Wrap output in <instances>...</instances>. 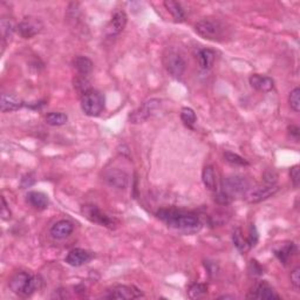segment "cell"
I'll use <instances>...</instances> for the list:
<instances>
[{
	"label": "cell",
	"mask_w": 300,
	"mask_h": 300,
	"mask_svg": "<svg viewBox=\"0 0 300 300\" xmlns=\"http://www.w3.org/2000/svg\"><path fill=\"white\" fill-rule=\"evenodd\" d=\"M156 216L172 230L184 234L197 233L202 227L200 218L196 215L179 209H159Z\"/></svg>",
	"instance_id": "cell-1"
},
{
	"label": "cell",
	"mask_w": 300,
	"mask_h": 300,
	"mask_svg": "<svg viewBox=\"0 0 300 300\" xmlns=\"http://www.w3.org/2000/svg\"><path fill=\"white\" fill-rule=\"evenodd\" d=\"M40 278L38 276L29 275L27 272H18L9 280V289L15 295L24 297H31L40 288Z\"/></svg>",
	"instance_id": "cell-2"
},
{
	"label": "cell",
	"mask_w": 300,
	"mask_h": 300,
	"mask_svg": "<svg viewBox=\"0 0 300 300\" xmlns=\"http://www.w3.org/2000/svg\"><path fill=\"white\" fill-rule=\"evenodd\" d=\"M81 109L86 115L90 117L99 116L104 109V97L99 90H87L81 96Z\"/></svg>",
	"instance_id": "cell-3"
},
{
	"label": "cell",
	"mask_w": 300,
	"mask_h": 300,
	"mask_svg": "<svg viewBox=\"0 0 300 300\" xmlns=\"http://www.w3.org/2000/svg\"><path fill=\"white\" fill-rule=\"evenodd\" d=\"M195 32L201 38L211 41H220L224 37L225 28L218 20L214 19H202L195 25Z\"/></svg>",
	"instance_id": "cell-4"
},
{
	"label": "cell",
	"mask_w": 300,
	"mask_h": 300,
	"mask_svg": "<svg viewBox=\"0 0 300 300\" xmlns=\"http://www.w3.org/2000/svg\"><path fill=\"white\" fill-rule=\"evenodd\" d=\"M222 188L227 196L233 198L243 197L250 190V182L249 179L240 175H231L223 179Z\"/></svg>",
	"instance_id": "cell-5"
},
{
	"label": "cell",
	"mask_w": 300,
	"mask_h": 300,
	"mask_svg": "<svg viewBox=\"0 0 300 300\" xmlns=\"http://www.w3.org/2000/svg\"><path fill=\"white\" fill-rule=\"evenodd\" d=\"M163 65H164L168 73L171 76L176 77V79L182 77V75L184 74L185 66H187L183 57L177 51L174 50V48H169L163 54Z\"/></svg>",
	"instance_id": "cell-6"
},
{
	"label": "cell",
	"mask_w": 300,
	"mask_h": 300,
	"mask_svg": "<svg viewBox=\"0 0 300 300\" xmlns=\"http://www.w3.org/2000/svg\"><path fill=\"white\" fill-rule=\"evenodd\" d=\"M161 107V100L158 99H150L146 102H143L141 107H139L138 109L134 110V112L129 115L130 123L134 125H139L147 121L149 117H151L154 114L157 112V109Z\"/></svg>",
	"instance_id": "cell-7"
},
{
	"label": "cell",
	"mask_w": 300,
	"mask_h": 300,
	"mask_svg": "<svg viewBox=\"0 0 300 300\" xmlns=\"http://www.w3.org/2000/svg\"><path fill=\"white\" fill-rule=\"evenodd\" d=\"M81 213H82L83 217H86L87 220L92 222V223L99 224L101 226L108 227V229H114V227H115V222H114L113 218H110L109 216H107L106 214L102 213L96 205H83L82 209H81Z\"/></svg>",
	"instance_id": "cell-8"
},
{
	"label": "cell",
	"mask_w": 300,
	"mask_h": 300,
	"mask_svg": "<svg viewBox=\"0 0 300 300\" xmlns=\"http://www.w3.org/2000/svg\"><path fill=\"white\" fill-rule=\"evenodd\" d=\"M42 27V22L40 19L34 17H25L19 22L17 26V31L19 35L24 39H31L40 33Z\"/></svg>",
	"instance_id": "cell-9"
},
{
	"label": "cell",
	"mask_w": 300,
	"mask_h": 300,
	"mask_svg": "<svg viewBox=\"0 0 300 300\" xmlns=\"http://www.w3.org/2000/svg\"><path fill=\"white\" fill-rule=\"evenodd\" d=\"M143 297L142 291L135 286L116 285L107 291L104 298L107 299H138Z\"/></svg>",
	"instance_id": "cell-10"
},
{
	"label": "cell",
	"mask_w": 300,
	"mask_h": 300,
	"mask_svg": "<svg viewBox=\"0 0 300 300\" xmlns=\"http://www.w3.org/2000/svg\"><path fill=\"white\" fill-rule=\"evenodd\" d=\"M128 18L125 11L122 9H115L110 19L108 26H107V32L109 35H116L120 34L125 29Z\"/></svg>",
	"instance_id": "cell-11"
},
{
	"label": "cell",
	"mask_w": 300,
	"mask_h": 300,
	"mask_svg": "<svg viewBox=\"0 0 300 300\" xmlns=\"http://www.w3.org/2000/svg\"><path fill=\"white\" fill-rule=\"evenodd\" d=\"M93 254L88 252L87 250L83 249H73L71 250L66 256V263L68 265L79 267L82 265H86L92 260Z\"/></svg>",
	"instance_id": "cell-12"
},
{
	"label": "cell",
	"mask_w": 300,
	"mask_h": 300,
	"mask_svg": "<svg viewBox=\"0 0 300 300\" xmlns=\"http://www.w3.org/2000/svg\"><path fill=\"white\" fill-rule=\"evenodd\" d=\"M106 182L110 187H114L116 189H126L128 185L129 177L123 170H119V169H110L106 172Z\"/></svg>",
	"instance_id": "cell-13"
},
{
	"label": "cell",
	"mask_w": 300,
	"mask_h": 300,
	"mask_svg": "<svg viewBox=\"0 0 300 300\" xmlns=\"http://www.w3.org/2000/svg\"><path fill=\"white\" fill-rule=\"evenodd\" d=\"M74 230V225L67 220H61L51 227V234L55 239H66L70 237Z\"/></svg>",
	"instance_id": "cell-14"
},
{
	"label": "cell",
	"mask_w": 300,
	"mask_h": 300,
	"mask_svg": "<svg viewBox=\"0 0 300 300\" xmlns=\"http://www.w3.org/2000/svg\"><path fill=\"white\" fill-rule=\"evenodd\" d=\"M250 84L254 89L259 90V92L267 93L270 90L273 89L275 87V81H273L270 76L262 74H252L250 76Z\"/></svg>",
	"instance_id": "cell-15"
},
{
	"label": "cell",
	"mask_w": 300,
	"mask_h": 300,
	"mask_svg": "<svg viewBox=\"0 0 300 300\" xmlns=\"http://www.w3.org/2000/svg\"><path fill=\"white\" fill-rule=\"evenodd\" d=\"M249 298L252 299H280L278 293H277L271 285L267 282H260L256 286L252 295L249 296Z\"/></svg>",
	"instance_id": "cell-16"
},
{
	"label": "cell",
	"mask_w": 300,
	"mask_h": 300,
	"mask_svg": "<svg viewBox=\"0 0 300 300\" xmlns=\"http://www.w3.org/2000/svg\"><path fill=\"white\" fill-rule=\"evenodd\" d=\"M279 190L278 187L276 185H266V187L254 189L253 191H251L247 196V201L250 203H259V202L265 201L267 198H270Z\"/></svg>",
	"instance_id": "cell-17"
},
{
	"label": "cell",
	"mask_w": 300,
	"mask_h": 300,
	"mask_svg": "<svg viewBox=\"0 0 300 300\" xmlns=\"http://www.w3.org/2000/svg\"><path fill=\"white\" fill-rule=\"evenodd\" d=\"M24 106V102L19 99L18 96L13 95V94H2L1 100H0V109L2 113L15 112V110L20 109Z\"/></svg>",
	"instance_id": "cell-18"
},
{
	"label": "cell",
	"mask_w": 300,
	"mask_h": 300,
	"mask_svg": "<svg viewBox=\"0 0 300 300\" xmlns=\"http://www.w3.org/2000/svg\"><path fill=\"white\" fill-rule=\"evenodd\" d=\"M27 202L37 210H45L50 204L47 195L40 191H29L27 194Z\"/></svg>",
	"instance_id": "cell-19"
},
{
	"label": "cell",
	"mask_w": 300,
	"mask_h": 300,
	"mask_svg": "<svg viewBox=\"0 0 300 300\" xmlns=\"http://www.w3.org/2000/svg\"><path fill=\"white\" fill-rule=\"evenodd\" d=\"M202 181H203L204 187L210 191H217V178L216 172H215L214 167L207 165L202 172Z\"/></svg>",
	"instance_id": "cell-20"
},
{
	"label": "cell",
	"mask_w": 300,
	"mask_h": 300,
	"mask_svg": "<svg viewBox=\"0 0 300 300\" xmlns=\"http://www.w3.org/2000/svg\"><path fill=\"white\" fill-rule=\"evenodd\" d=\"M73 66L81 76H87L92 73L93 63L87 57H76L73 60Z\"/></svg>",
	"instance_id": "cell-21"
},
{
	"label": "cell",
	"mask_w": 300,
	"mask_h": 300,
	"mask_svg": "<svg viewBox=\"0 0 300 300\" xmlns=\"http://www.w3.org/2000/svg\"><path fill=\"white\" fill-rule=\"evenodd\" d=\"M197 58H198V63H200V66L203 68V70H209V68L213 67L215 59H216V53H215L213 50L203 48V50L198 52Z\"/></svg>",
	"instance_id": "cell-22"
},
{
	"label": "cell",
	"mask_w": 300,
	"mask_h": 300,
	"mask_svg": "<svg viewBox=\"0 0 300 300\" xmlns=\"http://www.w3.org/2000/svg\"><path fill=\"white\" fill-rule=\"evenodd\" d=\"M0 29H1L2 52H4L6 41L11 40L12 37H13V33H14L15 27H14V25H13V22L9 20V19L2 18L1 21H0Z\"/></svg>",
	"instance_id": "cell-23"
},
{
	"label": "cell",
	"mask_w": 300,
	"mask_h": 300,
	"mask_svg": "<svg viewBox=\"0 0 300 300\" xmlns=\"http://www.w3.org/2000/svg\"><path fill=\"white\" fill-rule=\"evenodd\" d=\"M164 7L168 9V12L171 13L176 21H183L185 19V11L179 2L174 1V0H167L164 1Z\"/></svg>",
	"instance_id": "cell-24"
},
{
	"label": "cell",
	"mask_w": 300,
	"mask_h": 300,
	"mask_svg": "<svg viewBox=\"0 0 300 300\" xmlns=\"http://www.w3.org/2000/svg\"><path fill=\"white\" fill-rule=\"evenodd\" d=\"M45 120H46L47 125H50L52 127H60L66 125L68 121V116L64 113L52 112L47 114L46 117H45Z\"/></svg>",
	"instance_id": "cell-25"
},
{
	"label": "cell",
	"mask_w": 300,
	"mask_h": 300,
	"mask_svg": "<svg viewBox=\"0 0 300 300\" xmlns=\"http://www.w3.org/2000/svg\"><path fill=\"white\" fill-rule=\"evenodd\" d=\"M293 252H296V246H295V244H293V243L285 244V245H283L282 247H280V249L275 251L276 256L278 257L279 260L283 264L288 263V260L291 258Z\"/></svg>",
	"instance_id": "cell-26"
},
{
	"label": "cell",
	"mask_w": 300,
	"mask_h": 300,
	"mask_svg": "<svg viewBox=\"0 0 300 300\" xmlns=\"http://www.w3.org/2000/svg\"><path fill=\"white\" fill-rule=\"evenodd\" d=\"M232 242L234 244V246L237 247V250L240 251L242 253L246 252V251L250 249L249 244H247L246 238H244L243 232H242V230H240V229H236L233 231Z\"/></svg>",
	"instance_id": "cell-27"
},
{
	"label": "cell",
	"mask_w": 300,
	"mask_h": 300,
	"mask_svg": "<svg viewBox=\"0 0 300 300\" xmlns=\"http://www.w3.org/2000/svg\"><path fill=\"white\" fill-rule=\"evenodd\" d=\"M181 120L188 128H194L195 123L197 122L196 113L194 112V109L189 108V107H184L181 110Z\"/></svg>",
	"instance_id": "cell-28"
},
{
	"label": "cell",
	"mask_w": 300,
	"mask_h": 300,
	"mask_svg": "<svg viewBox=\"0 0 300 300\" xmlns=\"http://www.w3.org/2000/svg\"><path fill=\"white\" fill-rule=\"evenodd\" d=\"M224 158L229 164L234 165V167H246V165H249V162L245 158L231 151H225Z\"/></svg>",
	"instance_id": "cell-29"
},
{
	"label": "cell",
	"mask_w": 300,
	"mask_h": 300,
	"mask_svg": "<svg viewBox=\"0 0 300 300\" xmlns=\"http://www.w3.org/2000/svg\"><path fill=\"white\" fill-rule=\"evenodd\" d=\"M207 292H208V286L205 285V284L196 283L189 288L188 296L190 299H198L207 295Z\"/></svg>",
	"instance_id": "cell-30"
},
{
	"label": "cell",
	"mask_w": 300,
	"mask_h": 300,
	"mask_svg": "<svg viewBox=\"0 0 300 300\" xmlns=\"http://www.w3.org/2000/svg\"><path fill=\"white\" fill-rule=\"evenodd\" d=\"M289 103L291 109L295 113L300 112V89L298 87L295 88L289 95Z\"/></svg>",
	"instance_id": "cell-31"
},
{
	"label": "cell",
	"mask_w": 300,
	"mask_h": 300,
	"mask_svg": "<svg viewBox=\"0 0 300 300\" xmlns=\"http://www.w3.org/2000/svg\"><path fill=\"white\" fill-rule=\"evenodd\" d=\"M263 178L267 185H275L277 181H278V174H277L275 169H269V170L264 172Z\"/></svg>",
	"instance_id": "cell-32"
},
{
	"label": "cell",
	"mask_w": 300,
	"mask_h": 300,
	"mask_svg": "<svg viewBox=\"0 0 300 300\" xmlns=\"http://www.w3.org/2000/svg\"><path fill=\"white\" fill-rule=\"evenodd\" d=\"M258 231H257L256 226L254 225H251L250 227V233L249 236H247L246 240H247V244H249V247L251 249V247H254L257 245V243H258Z\"/></svg>",
	"instance_id": "cell-33"
},
{
	"label": "cell",
	"mask_w": 300,
	"mask_h": 300,
	"mask_svg": "<svg viewBox=\"0 0 300 300\" xmlns=\"http://www.w3.org/2000/svg\"><path fill=\"white\" fill-rule=\"evenodd\" d=\"M290 176H291V182L293 187L298 188L300 184V167L299 165H295L290 170Z\"/></svg>",
	"instance_id": "cell-34"
},
{
	"label": "cell",
	"mask_w": 300,
	"mask_h": 300,
	"mask_svg": "<svg viewBox=\"0 0 300 300\" xmlns=\"http://www.w3.org/2000/svg\"><path fill=\"white\" fill-rule=\"evenodd\" d=\"M88 81L86 80V76H81L79 79H76L74 81V88H76L79 92L84 94L87 90H89L90 88H88Z\"/></svg>",
	"instance_id": "cell-35"
},
{
	"label": "cell",
	"mask_w": 300,
	"mask_h": 300,
	"mask_svg": "<svg viewBox=\"0 0 300 300\" xmlns=\"http://www.w3.org/2000/svg\"><path fill=\"white\" fill-rule=\"evenodd\" d=\"M291 284H292L293 288H295L296 291L299 292V289H300V269L299 267H296V269L291 272Z\"/></svg>",
	"instance_id": "cell-36"
},
{
	"label": "cell",
	"mask_w": 300,
	"mask_h": 300,
	"mask_svg": "<svg viewBox=\"0 0 300 300\" xmlns=\"http://www.w3.org/2000/svg\"><path fill=\"white\" fill-rule=\"evenodd\" d=\"M249 272L251 276H260L263 273V267L259 265V263L257 260H251L249 264Z\"/></svg>",
	"instance_id": "cell-37"
},
{
	"label": "cell",
	"mask_w": 300,
	"mask_h": 300,
	"mask_svg": "<svg viewBox=\"0 0 300 300\" xmlns=\"http://www.w3.org/2000/svg\"><path fill=\"white\" fill-rule=\"evenodd\" d=\"M0 216L4 221H8L11 220V210H9L7 203H6L5 197H1V210H0Z\"/></svg>",
	"instance_id": "cell-38"
},
{
	"label": "cell",
	"mask_w": 300,
	"mask_h": 300,
	"mask_svg": "<svg viewBox=\"0 0 300 300\" xmlns=\"http://www.w3.org/2000/svg\"><path fill=\"white\" fill-rule=\"evenodd\" d=\"M215 201L221 205H227L232 202V198L227 196L224 191H221V192H217V195L215 196Z\"/></svg>",
	"instance_id": "cell-39"
},
{
	"label": "cell",
	"mask_w": 300,
	"mask_h": 300,
	"mask_svg": "<svg viewBox=\"0 0 300 300\" xmlns=\"http://www.w3.org/2000/svg\"><path fill=\"white\" fill-rule=\"evenodd\" d=\"M289 132H290V135L293 136V138H295L297 141H298V140H299V132H300L298 127H296V126L289 127Z\"/></svg>",
	"instance_id": "cell-40"
}]
</instances>
